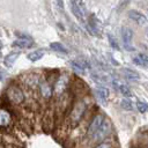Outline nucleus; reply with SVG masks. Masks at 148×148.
Returning <instances> with one entry per match:
<instances>
[{
	"label": "nucleus",
	"instance_id": "f257e3e1",
	"mask_svg": "<svg viewBox=\"0 0 148 148\" xmlns=\"http://www.w3.org/2000/svg\"><path fill=\"white\" fill-rule=\"evenodd\" d=\"M86 110H87V104L83 99H77L72 105V109L68 114V123L71 128H75L80 124V121L84 116Z\"/></svg>",
	"mask_w": 148,
	"mask_h": 148
},
{
	"label": "nucleus",
	"instance_id": "f03ea898",
	"mask_svg": "<svg viewBox=\"0 0 148 148\" xmlns=\"http://www.w3.org/2000/svg\"><path fill=\"white\" fill-rule=\"evenodd\" d=\"M6 96L7 99L15 105H20L25 101L24 92L17 84H10L6 90Z\"/></svg>",
	"mask_w": 148,
	"mask_h": 148
},
{
	"label": "nucleus",
	"instance_id": "7ed1b4c3",
	"mask_svg": "<svg viewBox=\"0 0 148 148\" xmlns=\"http://www.w3.org/2000/svg\"><path fill=\"white\" fill-rule=\"evenodd\" d=\"M104 119H105V117L102 113H97L91 118V120H90V123L87 127V131H86V138L88 140L92 139V136L99 131L101 126L104 123Z\"/></svg>",
	"mask_w": 148,
	"mask_h": 148
},
{
	"label": "nucleus",
	"instance_id": "20e7f679",
	"mask_svg": "<svg viewBox=\"0 0 148 148\" xmlns=\"http://www.w3.org/2000/svg\"><path fill=\"white\" fill-rule=\"evenodd\" d=\"M111 130H112V124H111V121L109 119L105 118L103 125L99 128V131L92 136V139H90V141L91 142H97V143L104 141V139L111 133Z\"/></svg>",
	"mask_w": 148,
	"mask_h": 148
},
{
	"label": "nucleus",
	"instance_id": "39448f33",
	"mask_svg": "<svg viewBox=\"0 0 148 148\" xmlns=\"http://www.w3.org/2000/svg\"><path fill=\"white\" fill-rule=\"evenodd\" d=\"M38 90H39L40 96L45 99H50L53 96V88H52L51 83L47 80L46 81H40V83L38 84Z\"/></svg>",
	"mask_w": 148,
	"mask_h": 148
},
{
	"label": "nucleus",
	"instance_id": "423d86ee",
	"mask_svg": "<svg viewBox=\"0 0 148 148\" xmlns=\"http://www.w3.org/2000/svg\"><path fill=\"white\" fill-rule=\"evenodd\" d=\"M13 116L9 110L0 108V128H8L12 125Z\"/></svg>",
	"mask_w": 148,
	"mask_h": 148
},
{
	"label": "nucleus",
	"instance_id": "0eeeda50",
	"mask_svg": "<svg viewBox=\"0 0 148 148\" xmlns=\"http://www.w3.org/2000/svg\"><path fill=\"white\" fill-rule=\"evenodd\" d=\"M121 37H123V42H124V45H125L126 50L133 51L134 49L130 45L131 42H132V37H133V31H132V29H130L128 27H124V28L121 29Z\"/></svg>",
	"mask_w": 148,
	"mask_h": 148
},
{
	"label": "nucleus",
	"instance_id": "6e6552de",
	"mask_svg": "<svg viewBox=\"0 0 148 148\" xmlns=\"http://www.w3.org/2000/svg\"><path fill=\"white\" fill-rule=\"evenodd\" d=\"M67 83H68V77L65 76V75H61L60 77L57 79L56 81V84H54V92L60 96L61 94L65 92V89L67 87Z\"/></svg>",
	"mask_w": 148,
	"mask_h": 148
},
{
	"label": "nucleus",
	"instance_id": "1a4fd4ad",
	"mask_svg": "<svg viewBox=\"0 0 148 148\" xmlns=\"http://www.w3.org/2000/svg\"><path fill=\"white\" fill-rule=\"evenodd\" d=\"M128 17L131 20H133L138 24H145V23H147V17L142 13H140L138 10H134V9H132V10L128 12Z\"/></svg>",
	"mask_w": 148,
	"mask_h": 148
},
{
	"label": "nucleus",
	"instance_id": "9d476101",
	"mask_svg": "<svg viewBox=\"0 0 148 148\" xmlns=\"http://www.w3.org/2000/svg\"><path fill=\"white\" fill-rule=\"evenodd\" d=\"M32 45H34V39L30 37H22L16 39L13 43V46L20 47V49H28V47H31Z\"/></svg>",
	"mask_w": 148,
	"mask_h": 148
},
{
	"label": "nucleus",
	"instance_id": "9b49d317",
	"mask_svg": "<svg viewBox=\"0 0 148 148\" xmlns=\"http://www.w3.org/2000/svg\"><path fill=\"white\" fill-rule=\"evenodd\" d=\"M95 94H96V97H97L103 104H105V102H106V99H108V97H109V95H110V91H109L108 88H105V87H103V86H98V87L95 89Z\"/></svg>",
	"mask_w": 148,
	"mask_h": 148
},
{
	"label": "nucleus",
	"instance_id": "f8f14e48",
	"mask_svg": "<svg viewBox=\"0 0 148 148\" xmlns=\"http://www.w3.org/2000/svg\"><path fill=\"white\" fill-rule=\"evenodd\" d=\"M18 57H20V52L14 51V52L8 53V54L5 57V59H3V64H5V66H7V67H12V66L14 65V62L17 60Z\"/></svg>",
	"mask_w": 148,
	"mask_h": 148
},
{
	"label": "nucleus",
	"instance_id": "ddd939ff",
	"mask_svg": "<svg viewBox=\"0 0 148 148\" xmlns=\"http://www.w3.org/2000/svg\"><path fill=\"white\" fill-rule=\"evenodd\" d=\"M112 83H113V86L120 91V94H123L125 97H131V96H132V91H131V89H130L127 86H125V84H123V83H120V82H118V81H113Z\"/></svg>",
	"mask_w": 148,
	"mask_h": 148
},
{
	"label": "nucleus",
	"instance_id": "4468645a",
	"mask_svg": "<svg viewBox=\"0 0 148 148\" xmlns=\"http://www.w3.org/2000/svg\"><path fill=\"white\" fill-rule=\"evenodd\" d=\"M39 83H40V80H39L38 74H28L27 75L25 84H28L30 87H38Z\"/></svg>",
	"mask_w": 148,
	"mask_h": 148
},
{
	"label": "nucleus",
	"instance_id": "2eb2a0df",
	"mask_svg": "<svg viewBox=\"0 0 148 148\" xmlns=\"http://www.w3.org/2000/svg\"><path fill=\"white\" fill-rule=\"evenodd\" d=\"M44 53H45V51H44L43 49H38V50H36V51H32V52L28 53L27 58H28L30 61H37V60L42 59V57H44Z\"/></svg>",
	"mask_w": 148,
	"mask_h": 148
},
{
	"label": "nucleus",
	"instance_id": "dca6fc26",
	"mask_svg": "<svg viewBox=\"0 0 148 148\" xmlns=\"http://www.w3.org/2000/svg\"><path fill=\"white\" fill-rule=\"evenodd\" d=\"M43 120H44V126L52 128V126H53V121H54V112H53L52 110L46 111V113H45Z\"/></svg>",
	"mask_w": 148,
	"mask_h": 148
},
{
	"label": "nucleus",
	"instance_id": "f3484780",
	"mask_svg": "<svg viewBox=\"0 0 148 148\" xmlns=\"http://www.w3.org/2000/svg\"><path fill=\"white\" fill-rule=\"evenodd\" d=\"M121 73L130 80H139L140 79V75L138 72L133 71V69H130V68H123L121 69Z\"/></svg>",
	"mask_w": 148,
	"mask_h": 148
},
{
	"label": "nucleus",
	"instance_id": "a211bd4d",
	"mask_svg": "<svg viewBox=\"0 0 148 148\" xmlns=\"http://www.w3.org/2000/svg\"><path fill=\"white\" fill-rule=\"evenodd\" d=\"M133 62L136 64V65H141V66H143V65L148 64V56H147V54H143V53H140L136 58L133 59Z\"/></svg>",
	"mask_w": 148,
	"mask_h": 148
},
{
	"label": "nucleus",
	"instance_id": "6ab92c4d",
	"mask_svg": "<svg viewBox=\"0 0 148 148\" xmlns=\"http://www.w3.org/2000/svg\"><path fill=\"white\" fill-rule=\"evenodd\" d=\"M50 47H51L52 50L57 51V52L67 53V50L64 47V45H62V44H60V43H58V42H56V43H51V44H50Z\"/></svg>",
	"mask_w": 148,
	"mask_h": 148
},
{
	"label": "nucleus",
	"instance_id": "aec40b11",
	"mask_svg": "<svg viewBox=\"0 0 148 148\" xmlns=\"http://www.w3.org/2000/svg\"><path fill=\"white\" fill-rule=\"evenodd\" d=\"M73 3L76 6V8L84 15L86 13V5H84V1L83 0H73Z\"/></svg>",
	"mask_w": 148,
	"mask_h": 148
},
{
	"label": "nucleus",
	"instance_id": "412c9836",
	"mask_svg": "<svg viewBox=\"0 0 148 148\" xmlns=\"http://www.w3.org/2000/svg\"><path fill=\"white\" fill-rule=\"evenodd\" d=\"M72 12H73V14L76 16V18H77V20L83 21V14H82L77 8H76V6H75L73 2H72Z\"/></svg>",
	"mask_w": 148,
	"mask_h": 148
},
{
	"label": "nucleus",
	"instance_id": "4be33fe9",
	"mask_svg": "<svg viewBox=\"0 0 148 148\" xmlns=\"http://www.w3.org/2000/svg\"><path fill=\"white\" fill-rule=\"evenodd\" d=\"M136 108H138L139 112H141V113H145L148 111V104L145 102H141V101L136 103Z\"/></svg>",
	"mask_w": 148,
	"mask_h": 148
},
{
	"label": "nucleus",
	"instance_id": "5701e85b",
	"mask_svg": "<svg viewBox=\"0 0 148 148\" xmlns=\"http://www.w3.org/2000/svg\"><path fill=\"white\" fill-rule=\"evenodd\" d=\"M92 148H113V143L111 141H102Z\"/></svg>",
	"mask_w": 148,
	"mask_h": 148
},
{
	"label": "nucleus",
	"instance_id": "b1692460",
	"mask_svg": "<svg viewBox=\"0 0 148 148\" xmlns=\"http://www.w3.org/2000/svg\"><path fill=\"white\" fill-rule=\"evenodd\" d=\"M120 105H121L123 109H125V110H132V109H133V104H132V102H131L130 99H123V101L120 102Z\"/></svg>",
	"mask_w": 148,
	"mask_h": 148
},
{
	"label": "nucleus",
	"instance_id": "393cba45",
	"mask_svg": "<svg viewBox=\"0 0 148 148\" xmlns=\"http://www.w3.org/2000/svg\"><path fill=\"white\" fill-rule=\"evenodd\" d=\"M0 148H21V147L16 146L14 143H5V142H2V143H0Z\"/></svg>",
	"mask_w": 148,
	"mask_h": 148
},
{
	"label": "nucleus",
	"instance_id": "a878e982",
	"mask_svg": "<svg viewBox=\"0 0 148 148\" xmlns=\"http://www.w3.org/2000/svg\"><path fill=\"white\" fill-rule=\"evenodd\" d=\"M54 3H56V7H57L60 12L64 10V1H62V0H54Z\"/></svg>",
	"mask_w": 148,
	"mask_h": 148
},
{
	"label": "nucleus",
	"instance_id": "bb28decb",
	"mask_svg": "<svg viewBox=\"0 0 148 148\" xmlns=\"http://www.w3.org/2000/svg\"><path fill=\"white\" fill-rule=\"evenodd\" d=\"M109 42H110V44L116 49V50H118L119 47H118V44H117V42L114 40V38L112 37V36H109Z\"/></svg>",
	"mask_w": 148,
	"mask_h": 148
},
{
	"label": "nucleus",
	"instance_id": "cd10ccee",
	"mask_svg": "<svg viewBox=\"0 0 148 148\" xmlns=\"http://www.w3.org/2000/svg\"><path fill=\"white\" fill-rule=\"evenodd\" d=\"M145 36L148 38V28H146V29H145Z\"/></svg>",
	"mask_w": 148,
	"mask_h": 148
},
{
	"label": "nucleus",
	"instance_id": "c85d7f7f",
	"mask_svg": "<svg viewBox=\"0 0 148 148\" xmlns=\"http://www.w3.org/2000/svg\"><path fill=\"white\" fill-rule=\"evenodd\" d=\"M1 47H2V44H1V42H0V50H1Z\"/></svg>",
	"mask_w": 148,
	"mask_h": 148
},
{
	"label": "nucleus",
	"instance_id": "c756f323",
	"mask_svg": "<svg viewBox=\"0 0 148 148\" xmlns=\"http://www.w3.org/2000/svg\"><path fill=\"white\" fill-rule=\"evenodd\" d=\"M135 148H138V147H135Z\"/></svg>",
	"mask_w": 148,
	"mask_h": 148
}]
</instances>
